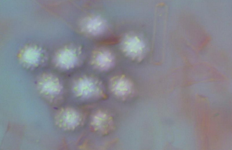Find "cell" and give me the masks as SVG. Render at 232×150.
Returning <instances> with one entry per match:
<instances>
[{
	"label": "cell",
	"instance_id": "cell-1",
	"mask_svg": "<svg viewBox=\"0 0 232 150\" xmlns=\"http://www.w3.org/2000/svg\"><path fill=\"white\" fill-rule=\"evenodd\" d=\"M98 82L92 78L84 76L78 79L73 86L74 91L78 96L88 98L99 95L101 92Z\"/></svg>",
	"mask_w": 232,
	"mask_h": 150
},
{
	"label": "cell",
	"instance_id": "cell-2",
	"mask_svg": "<svg viewBox=\"0 0 232 150\" xmlns=\"http://www.w3.org/2000/svg\"><path fill=\"white\" fill-rule=\"evenodd\" d=\"M38 84L40 91L46 95L55 96L58 94L62 88L59 79L50 74L42 75L39 79Z\"/></svg>",
	"mask_w": 232,
	"mask_h": 150
},
{
	"label": "cell",
	"instance_id": "cell-3",
	"mask_svg": "<svg viewBox=\"0 0 232 150\" xmlns=\"http://www.w3.org/2000/svg\"><path fill=\"white\" fill-rule=\"evenodd\" d=\"M77 51L73 48H67L61 50L56 58L57 65L60 68L69 69L74 68L78 61Z\"/></svg>",
	"mask_w": 232,
	"mask_h": 150
},
{
	"label": "cell",
	"instance_id": "cell-4",
	"mask_svg": "<svg viewBox=\"0 0 232 150\" xmlns=\"http://www.w3.org/2000/svg\"><path fill=\"white\" fill-rule=\"evenodd\" d=\"M93 63L94 66L98 70L107 71L113 65V57L111 53L107 50H99L94 54Z\"/></svg>",
	"mask_w": 232,
	"mask_h": 150
},
{
	"label": "cell",
	"instance_id": "cell-5",
	"mask_svg": "<svg viewBox=\"0 0 232 150\" xmlns=\"http://www.w3.org/2000/svg\"><path fill=\"white\" fill-rule=\"evenodd\" d=\"M106 22L102 17L94 16L85 21L84 25V30L89 34L95 36L100 35L105 31Z\"/></svg>",
	"mask_w": 232,
	"mask_h": 150
},
{
	"label": "cell",
	"instance_id": "cell-6",
	"mask_svg": "<svg viewBox=\"0 0 232 150\" xmlns=\"http://www.w3.org/2000/svg\"><path fill=\"white\" fill-rule=\"evenodd\" d=\"M110 84L113 92L119 96H124L128 94L132 86L130 81L124 76L113 77L111 80Z\"/></svg>",
	"mask_w": 232,
	"mask_h": 150
},
{
	"label": "cell",
	"instance_id": "cell-7",
	"mask_svg": "<svg viewBox=\"0 0 232 150\" xmlns=\"http://www.w3.org/2000/svg\"><path fill=\"white\" fill-rule=\"evenodd\" d=\"M40 56L39 50L34 48L27 49L22 55L23 61L29 65H36L39 61Z\"/></svg>",
	"mask_w": 232,
	"mask_h": 150
},
{
	"label": "cell",
	"instance_id": "cell-8",
	"mask_svg": "<svg viewBox=\"0 0 232 150\" xmlns=\"http://www.w3.org/2000/svg\"><path fill=\"white\" fill-rule=\"evenodd\" d=\"M143 47V45L139 43H134L126 44L124 49L131 57L136 58L141 54Z\"/></svg>",
	"mask_w": 232,
	"mask_h": 150
}]
</instances>
